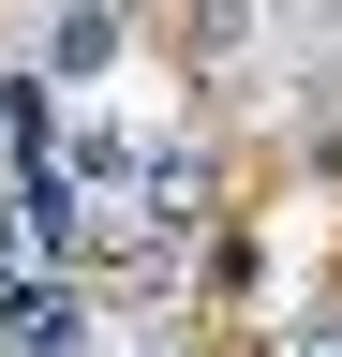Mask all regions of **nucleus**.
<instances>
[{
  "mask_svg": "<svg viewBox=\"0 0 342 357\" xmlns=\"http://www.w3.org/2000/svg\"><path fill=\"white\" fill-rule=\"evenodd\" d=\"M0 357H104V298L75 283V268L0 283Z\"/></svg>",
  "mask_w": 342,
  "mask_h": 357,
  "instance_id": "1",
  "label": "nucleus"
},
{
  "mask_svg": "<svg viewBox=\"0 0 342 357\" xmlns=\"http://www.w3.org/2000/svg\"><path fill=\"white\" fill-rule=\"evenodd\" d=\"M60 268V178H0V283Z\"/></svg>",
  "mask_w": 342,
  "mask_h": 357,
  "instance_id": "2",
  "label": "nucleus"
},
{
  "mask_svg": "<svg viewBox=\"0 0 342 357\" xmlns=\"http://www.w3.org/2000/svg\"><path fill=\"white\" fill-rule=\"evenodd\" d=\"M104 45H119V0H60L45 15V75H104Z\"/></svg>",
  "mask_w": 342,
  "mask_h": 357,
  "instance_id": "3",
  "label": "nucleus"
},
{
  "mask_svg": "<svg viewBox=\"0 0 342 357\" xmlns=\"http://www.w3.org/2000/svg\"><path fill=\"white\" fill-rule=\"evenodd\" d=\"M179 30H194V60H238V30H253V0H179Z\"/></svg>",
  "mask_w": 342,
  "mask_h": 357,
  "instance_id": "4",
  "label": "nucleus"
},
{
  "mask_svg": "<svg viewBox=\"0 0 342 357\" xmlns=\"http://www.w3.org/2000/svg\"><path fill=\"white\" fill-rule=\"evenodd\" d=\"M283 357H342V312H297V328H283Z\"/></svg>",
  "mask_w": 342,
  "mask_h": 357,
  "instance_id": "5",
  "label": "nucleus"
},
{
  "mask_svg": "<svg viewBox=\"0 0 342 357\" xmlns=\"http://www.w3.org/2000/svg\"><path fill=\"white\" fill-rule=\"evenodd\" d=\"M149 357H179V342H149Z\"/></svg>",
  "mask_w": 342,
  "mask_h": 357,
  "instance_id": "6",
  "label": "nucleus"
}]
</instances>
